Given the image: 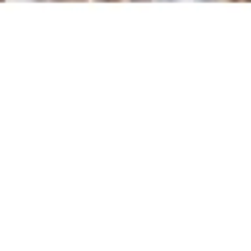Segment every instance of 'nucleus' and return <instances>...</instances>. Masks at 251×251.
<instances>
[{"label":"nucleus","mask_w":251,"mask_h":251,"mask_svg":"<svg viewBox=\"0 0 251 251\" xmlns=\"http://www.w3.org/2000/svg\"><path fill=\"white\" fill-rule=\"evenodd\" d=\"M136 3H141V0H136Z\"/></svg>","instance_id":"2"},{"label":"nucleus","mask_w":251,"mask_h":251,"mask_svg":"<svg viewBox=\"0 0 251 251\" xmlns=\"http://www.w3.org/2000/svg\"><path fill=\"white\" fill-rule=\"evenodd\" d=\"M100 3H105V0H100Z\"/></svg>","instance_id":"1"}]
</instances>
